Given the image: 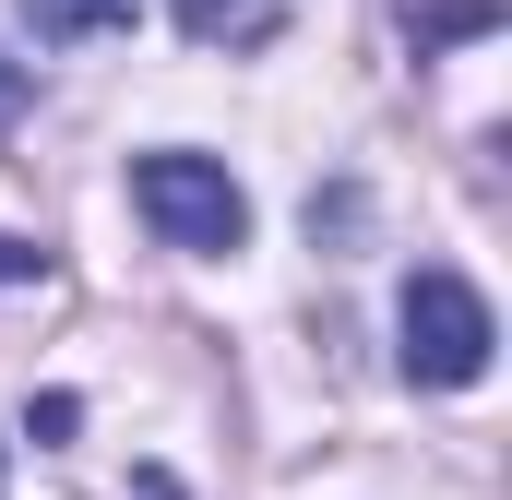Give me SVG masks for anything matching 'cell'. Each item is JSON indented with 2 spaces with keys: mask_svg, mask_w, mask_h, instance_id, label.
I'll use <instances>...</instances> for the list:
<instances>
[{
  "mask_svg": "<svg viewBox=\"0 0 512 500\" xmlns=\"http://www.w3.org/2000/svg\"><path fill=\"white\" fill-rule=\"evenodd\" d=\"M131 215L167 250H203V262L251 239V191H239L215 155H131Z\"/></svg>",
  "mask_w": 512,
  "mask_h": 500,
  "instance_id": "1",
  "label": "cell"
},
{
  "mask_svg": "<svg viewBox=\"0 0 512 500\" xmlns=\"http://www.w3.org/2000/svg\"><path fill=\"white\" fill-rule=\"evenodd\" d=\"M24 96H36V72H24V60L0 48V143H12V120H24Z\"/></svg>",
  "mask_w": 512,
  "mask_h": 500,
  "instance_id": "6",
  "label": "cell"
},
{
  "mask_svg": "<svg viewBox=\"0 0 512 500\" xmlns=\"http://www.w3.org/2000/svg\"><path fill=\"white\" fill-rule=\"evenodd\" d=\"M501 24V0H429L417 12V36H489Z\"/></svg>",
  "mask_w": 512,
  "mask_h": 500,
  "instance_id": "5",
  "label": "cell"
},
{
  "mask_svg": "<svg viewBox=\"0 0 512 500\" xmlns=\"http://www.w3.org/2000/svg\"><path fill=\"white\" fill-rule=\"evenodd\" d=\"M393 358H405V381H429V393H465V381L489 370V346H501V322H489V298L465 286V274H405V310H393Z\"/></svg>",
  "mask_w": 512,
  "mask_h": 500,
  "instance_id": "2",
  "label": "cell"
},
{
  "mask_svg": "<svg viewBox=\"0 0 512 500\" xmlns=\"http://www.w3.org/2000/svg\"><path fill=\"white\" fill-rule=\"evenodd\" d=\"M191 48H274L286 36V0H167Z\"/></svg>",
  "mask_w": 512,
  "mask_h": 500,
  "instance_id": "3",
  "label": "cell"
},
{
  "mask_svg": "<svg viewBox=\"0 0 512 500\" xmlns=\"http://www.w3.org/2000/svg\"><path fill=\"white\" fill-rule=\"evenodd\" d=\"M24 24H36V48H96L131 24V0H24Z\"/></svg>",
  "mask_w": 512,
  "mask_h": 500,
  "instance_id": "4",
  "label": "cell"
},
{
  "mask_svg": "<svg viewBox=\"0 0 512 500\" xmlns=\"http://www.w3.org/2000/svg\"><path fill=\"white\" fill-rule=\"evenodd\" d=\"M36 274H48V250H36V239H0V286H36Z\"/></svg>",
  "mask_w": 512,
  "mask_h": 500,
  "instance_id": "7",
  "label": "cell"
}]
</instances>
